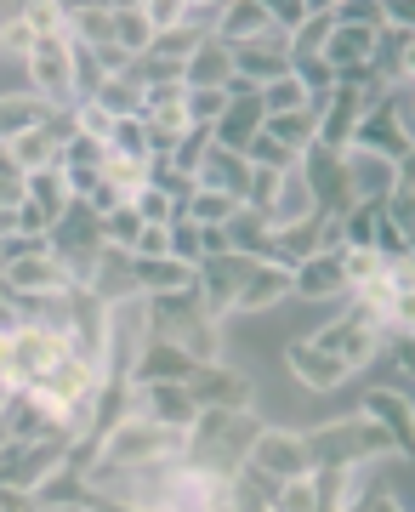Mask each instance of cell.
I'll use <instances>...</instances> for the list:
<instances>
[{"mask_svg":"<svg viewBox=\"0 0 415 512\" xmlns=\"http://www.w3.org/2000/svg\"><path fill=\"white\" fill-rule=\"evenodd\" d=\"M245 165H256V171H296V154H290L285 143H273L268 131H256L251 143H245V154H239Z\"/></svg>","mask_w":415,"mask_h":512,"instance_id":"obj_35","label":"cell"},{"mask_svg":"<svg viewBox=\"0 0 415 512\" xmlns=\"http://www.w3.org/2000/svg\"><path fill=\"white\" fill-rule=\"evenodd\" d=\"M6 160L18 165L23 177H40V171H52V165L63 160V143L40 126V131H29V137H18V143H6Z\"/></svg>","mask_w":415,"mask_h":512,"instance_id":"obj_25","label":"cell"},{"mask_svg":"<svg viewBox=\"0 0 415 512\" xmlns=\"http://www.w3.org/2000/svg\"><path fill=\"white\" fill-rule=\"evenodd\" d=\"M46 103H40L35 92H0V148L18 143V137H29V131L46 126Z\"/></svg>","mask_w":415,"mask_h":512,"instance_id":"obj_22","label":"cell"},{"mask_svg":"<svg viewBox=\"0 0 415 512\" xmlns=\"http://www.w3.org/2000/svg\"><path fill=\"white\" fill-rule=\"evenodd\" d=\"M342 274H347V296L364 291V285H376L381 274H387V262H381L370 245H347L342 251Z\"/></svg>","mask_w":415,"mask_h":512,"instance_id":"obj_34","label":"cell"},{"mask_svg":"<svg viewBox=\"0 0 415 512\" xmlns=\"http://www.w3.org/2000/svg\"><path fill=\"white\" fill-rule=\"evenodd\" d=\"M268 512H325V501H319V473H296L285 484H273Z\"/></svg>","mask_w":415,"mask_h":512,"instance_id":"obj_31","label":"cell"},{"mask_svg":"<svg viewBox=\"0 0 415 512\" xmlns=\"http://www.w3.org/2000/svg\"><path fill=\"white\" fill-rule=\"evenodd\" d=\"M347 148H370V154H381V160L410 165L415 137H410V131H398L393 120H387V109L370 97V109H364V120H359V131H353V143H347Z\"/></svg>","mask_w":415,"mask_h":512,"instance_id":"obj_13","label":"cell"},{"mask_svg":"<svg viewBox=\"0 0 415 512\" xmlns=\"http://www.w3.org/2000/svg\"><path fill=\"white\" fill-rule=\"evenodd\" d=\"M285 365H290V376H296L307 393H336V387L353 382V370H347L342 359L319 353L313 342H290V348H285Z\"/></svg>","mask_w":415,"mask_h":512,"instance_id":"obj_12","label":"cell"},{"mask_svg":"<svg viewBox=\"0 0 415 512\" xmlns=\"http://www.w3.org/2000/svg\"><path fill=\"white\" fill-rule=\"evenodd\" d=\"M245 467H251V473H262V478H273V484H285V478H296V473H313L302 433H296V427H268V421L256 427Z\"/></svg>","mask_w":415,"mask_h":512,"instance_id":"obj_5","label":"cell"},{"mask_svg":"<svg viewBox=\"0 0 415 512\" xmlns=\"http://www.w3.org/2000/svg\"><path fill=\"white\" fill-rule=\"evenodd\" d=\"M114 46L126 57H143L154 46V23H148L143 0H131V6H114Z\"/></svg>","mask_w":415,"mask_h":512,"instance_id":"obj_27","label":"cell"},{"mask_svg":"<svg viewBox=\"0 0 415 512\" xmlns=\"http://www.w3.org/2000/svg\"><path fill=\"white\" fill-rule=\"evenodd\" d=\"M91 387H103V370L91 365L86 353L80 348H63L52 359V365L40 370L35 382L23 387V393H35V399H46V404H63V410H69L74 399H80V393H91Z\"/></svg>","mask_w":415,"mask_h":512,"instance_id":"obj_8","label":"cell"},{"mask_svg":"<svg viewBox=\"0 0 415 512\" xmlns=\"http://www.w3.org/2000/svg\"><path fill=\"white\" fill-rule=\"evenodd\" d=\"M234 211H239V200H234V194H217V188H194L188 205H182V217L199 222V228H228Z\"/></svg>","mask_w":415,"mask_h":512,"instance_id":"obj_32","label":"cell"},{"mask_svg":"<svg viewBox=\"0 0 415 512\" xmlns=\"http://www.w3.org/2000/svg\"><path fill=\"white\" fill-rule=\"evenodd\" d=\"M0 376H12V330H0Z\"/></svg>","mask_w":415,"mask_h":512,"instance_id":"obj_46","label":"cell"},{"mask_svg":"<svg viewBox=\"0 0 415 512\" xmlns=\"http://www.w3.org/2000/svg\"><path fill=\"white\" fill-rule=\"evenodd\" d=\"M0 52L18 57V63L35 52V29H29V18H23V6H12V12L0 18Z\"/></svg>","mask_w":415,"mask_h":512,"instance_id":"obj_37","label":"cell"},{"mask_svg":"<svg viewBox=\"0 0 415 512\" xmlns=\"http://www.w3.org/2000/svg\"><path fill=\"white\" fill-rule=\"evenodd\" d=\"M40 512H97L91 501H40Z\"/></svg>","mask_w":415,"mask_h":512,"instance_id":"obj_44","label":"cell"},{"mask_svg":"<svg viewBox=\"0 0 415 512\" xmlns=\"http://www.w3.org/2000/svg\"><path fill=\"white\" fill-rule=\"evenodd\" d=\"M0 154H6V148H0Z\"/></svg>","mask_w":415,"mask_h":512,"instance_id":"obj_49","label":"cell"},{"mask_svg":"<svg viewBox=\"0 0 415 512\" xmlns=\"http://www.w3.org/2000/svg\"><path fill=\"white\" fill-rule=\"evenodd\" d=\"M148 23H154V35H165V29H182V0H143Z\"/></svg>","mask_w":415,"mask_h":512,"instance_id":"obj_41","label":"cell"},{"mask_svg":"<svg viewBox=\"0 0 415 512\" xmlns=\"http://www.w3.org/2000/svg\"><path fill=\"white\" fill-rule=\"evenodd\" d=\"M268 234H279V228H302V222L319 217V200H313V188L302 183V171H285L279 177V188H273V200H268Z\"/></svg>","mask_w":415,"mask_h":512,"instance_id":"obj_14","label":"cell"},{"mask_svg":"<svg viewBox=\"0 0 415 512\" xmlns=\"http://www.w3.org/2000/svg\"><path fill=\"white\" fill-rule=\"evenodd\" d=\"M359 512H410V490H387V484H376V490L364 495Z\"/></svg>","mask_w":415,"mask_h":512,"instance_id":"obj_42","label":"cell"},{"mask_svg":"<svg viewBox=\"0 0 415 512\" xmlns=\"http://www.w3.org/2000/svg\"><path fill=\"white\" fill-rule=\"evenodd\" d=\"M285 296H290V268H279V262H251L234 313H268V308H279Z\"/></svg>","mask_w":415,"mask_h":512,"instance_id":"obj_16","label":"cell"},{"mask_svg":"<svg viewBox=\"0 0 415 512\" xmlns=\"http://www.w3.org/2000/svg\"><path fill=\"white\" fill-rule=\"evenodd\" d=\"M342 177H347V194L353 205H381L398 183V165L370 154V148H342Z\"/></svg>","mask_w":415,"mask_h":512,"instance_id":"obj_10","label":"cell"},{"mask_svg":"<svg viewBox=\"0 0 415 512\" xmlns=\"http://www.w3.org/2000/svg\"><path fill=\"white\" fill-rule=\"evenodd\" d=\"M137 268V285H143V296H182L194 291L199 268H188V262H177V256H160V262H131Z\"/></svg>","mask_w":415,"mask_h":512,"instance_id":"obj_23","label":"cell"},{"mask_svg":"<svg viewBox=\"0 0 415 512\" xmlns=\"http://www.w3.org/2000/svg\"><path fill=\"white\" fill-rule=\"evenodd\" d=\"M29 205H35L40 217H46V228H52L63 211L74 205V194H69V183H63V171H40V177H29Z\"/></svg>","mask_w":415,"mask_h":512,"instance_id":"obj_30","label":"cell"},{"mask_svg":"<svg viewBox=\"0 0 415 512\" xmlns=\"http://www.w3.org/2000/svg\"><path fill=\"white\" fill-rule=\"evenodd\" d=\"M0 512H40V501L29 490H12V484H0Z\"/></svg>","mask_w":415,"mask_h":512,"instance_id":"obj_43","label":"cell"},{"mask_svg":"<svg viewBox=\"0 0 415 512\" xmlns=\"http://www.w3.org/2000/svg\"><path fill=\"white\" fill-rule=\"evenodd\" d=\"M69 40L103 52L114 46V6H69Z\"/></svg>","mask_w":415,"mask_h":512,"instance_id":"obj_26","label":"cell"},{"mask_svg":"<svg viewBox=\"0 0 415 512\" xmlns=\"http://www.w3.org/2000/svg\"><path fill=\"white\" fill-rule=\"evenodd\" d=\"M359 416L364 421H381V427L393 433L398 450H410V421H415L410 393H398V387H370V393L359 399Z\"/></svg>","mask_w":415,"mask_h":512,"instance_id":"obj_17","label":"cell"},{"mask_svg":"<svg viewBox=\"0 0 415 512\" xmlns=\"http://www.w3.org/2000/svg\"><path fill=\"white\" fill-rule=\"evenodd\" d=\"M290 296L302 302H347V274H342V251H313L290 268Z\"/></svg>","mask_w":415,"mask_h":512,"instance_id":"obj_11","label":"cell"},{"mask_svg":"<svg viewBox=\"0 0 415 512\" xmlns=\"http://www.w3.org/2000/svg\"><path fill=\"white\" fill-rule=\"evenodd\" d=\"M256 427L262 421L251 410H199L194 427H188V461L217 478H234L245 467V456H251Z\"/></svg>","mask_w":415,"mask_h":512,"instance_id":"obj_1","label":"cell"},{"mask_svg":"<svg viewBox=\"0 0 415 512\" xmlns=\"http://www.w3.org/2000/svg\"><path fill=\"white\" fill-rule=\"evenodd\" d=\"M188 370H194L188 353H177L171 342H160V336H148V348L137 353V365H131V382H188Z\"/></svg>","mask_w":415,"mask_h":512,"instance_id":"obj_20","label":"cell"},{"mask_svg":"<svg viewBox=\"0 0 415 512\" xmlns=\"http://www.w3.org/2000/svg\"><path fill=\"white\" fill-rule=\"evenodd\" d=\"M171 256L188 262V268H199V262L228 256V239H222V228H199V222L177 217V222H171Z\"/></svg>","mask_w":415,"mask_h":512,"instance_id":"obj_19","label":"cell"},{"mask_svg":"<svg viewBox=\"0 0 415 512\" xmlns=\"http://www.w3.org/2000/svg\"><path fill=\"white\" fill-rule=\"evenodd\" d=\"M0 205H29V177L0 154Z\"/></svg>","mask_w":415,"mask_h":512,"instance_id":"obj_40","label":"cell"},{"mask_svg":"<svg viewBox=\"0 0 415 512\" xmlns=\"http://www.w3.org/2000/svg\"><path fill=\"white\" fill-rule=\"evenodd\" d=\"M307 342H313L319 353H330V359H342V365L353 370V376H359L364 365H376L381 348H387V342H381V330L370 325V319H364V313L353 308V302L342 308V319L319 325V336H307Z\"/></svg>","mask_w":415,"mask_h":512,"instance_id":"obj_3","label":"cell"},{"mask_svg":"<svg viewBox=\"0 0 415 512\" xmlns=\"http://www.w3.org/2000/svg\"><path fill=\"white\" fill-rule=\"evenodd\" d=\"M228 80H234V46L199 40V52L182 63V86L188 92H228Z\"/></svg>","mask_w":415,"mask_h":512,"instance_id":"obj_15","label":"cell"},{"mask_svg":"<svg viewBox=\"0 0 415 512\" xmlns=\"http://www.w3.org/2000/svg\"><path fill=\"white\" fill-rule=\"evenodd\" d=\"M74 131H80V137H91V143H103L109 148V131H114V114H103L97 109V103H74Z\"/></svg>","mask_w":415,"mask_h":512,"instance_id":"obj_39","label":"cell"},{"mask_svg":"<svg viewBox=\"0 0 415 512\" xmlns=\"http://www.w3.org/2000/svg\"><path fill=\"white\" fill-rule=\"evenodd\" d=\"M103 183H109L120 200H131L137 188H148V165H143V160H120V154H109V160H103Z\"/></svg>","mask_w":415,"mask_h":512,"instance_id":"obj_36","label":"cell"},{"mask_svg":"<svg viewBox=\"0 0 415 512\" xmlns=\"http://www.w3.org/2000/svg\"><path fill=\"white\" fill-rule=\"evenodd\" d=\"M268 35V0H222V18H217V35L222 46H251V40Z\"/></svg>","mask_w":415,"mask_h":512,"instance_id":"obj_18","label":"cell"},{"mask_svg":"<svg viewBox=\"0 0 415 512\" xmlns=\"http://www.w3.org/2000/svg\"><path fill=\"white\" fill-rule=\"evenodd\" d=\"M262 131H268L273 143H285L296 160H302L307 143H319V103H307V109H290V114H268L262 120Z\"/></svg>","mask_w":415,"mask_h":512,"instance_id":"obj_24","label":"cell"},{"mask_svg":"<svg viewBox=\"0 0 415 512\" xmlns=\"http://www.w3.org/2000/svg\"><path fill=\"white\" fill-rule=\"evenodd\" d=\"M6 444H12V427H6V416H0V450H6Z\"/></svg>","mask_w":415,"mask_h":512,"instance_id":"obj_47","label":"cell"},{"mask_svg":"<svg viewBox=\"0 0 415 512\" xmlns=\"http://www.w3.org/2000/svg\"><path fill=\"white\" fill-rule=\"evenodd\" d=\"M182 393L194 399V410H251L256 382L245 376V370H234L228 359H217V365H194L188 370Z\"/></svg>","mask_w":415,"mask_h":512,"instance_id":"obj_6","label":"cell"},{"mask_svg":"<svg viewBox=\"0 0 415 512\" xmlns=\"http://www.w3.org/2000/svg\"><path fill=\"white\" fill-rule=\"evenodd\" d=\"M109 154H120V160H143V165L165 160V154H154V131L143 126V114H131V120H114Z\"/></svg>","mask_w":415,"mask_h":512,"instance_id":"obj_28","label":"cell"},{"mask_svg":"<svg viewBox=\"0 0 415 512\" xmlns=\"http://www.w3.org/2000/svg\"><path fill=\"white\" fill-rule=\"evenodd\" d=\"M245 177H251V165L239 160V154H228V148L211 143L205 165L194 171V188H217V194H234V200L245 205Z\"/></svg>","mask_w":415,"mask_h":512,"instance_id":"obj_21","label":"cell"},{"mask_svg":"<svg viewBox=\"0 0 415 512\" xmlns=\"http://www.w3.org/2000/svg\"><path fill=\"white\" fill-rule=\"evenodd\" d=\"M29 92L46 109H74V69H69V40H35V52L23 57Z\"/></svg>","mask_w":415,"mask_h":512,"instance_id":"obj_7","label":"cell"},{"mask_svg":"<svg viewBox=\"0 0 415 512\" xmlns=\"http://www.w3.org/2000/svg\"><path fill=\"white\" fill-rule=\"evenodd\" d=\"M69 450H74L69 439H12L0 450V484L40 495L63 467H69Z\"/></svg>","mask_w":415,"mask_h":512,"instance_id":"obj_2","label":"cell"},{"mask_svg":"<svg viewBox=\"0 0 415 512\" xmlns=\"http://www.w3.org/2000/svg\"><path fill=\"white\" fill-rule=\"evenodd\" d=\"M256 103H262V120H268V114H290V109H307L313 97L302 92V80H296V74H279V80H268V86L256 92Z\"/></svg>","mask_w":415,"mask_h":512,"instance_id":"obj_33","label":"cell"},{"mask_svg":"<svg viewBox=\"0 0 415 512\" xmlns=\"http://www.w3.org/2000/svg\"><path fill=\"white\" fill-rule=\"evenodd\" d=\"M6 296H12V291H6V279H0V302H6Z\"/></svg>","mask_w":415,"mask_h":512,"instance_id":"obj_48","label":"cell"},{"mask_svg":"<svg viewBox=\"0 0 415 512\" xmlns=\"http://www.w3.org/2000/svg\"><path fill=\"white\" fill-rule=\"evenodd\" d=\"M370 57H376V29H353V23L330 18V35L319 46V63H325L336 80H370Z\"/></svg>","mask_w":415,"mask_h":512,"instance_id":"obj_9","label":"cell"},{"mask_svg":"<svg viewBox=\"0 0 415 512\" xmlns=\"http://www.w3.org/2000/svg\"><path fill=\"white\" fill-rule=\"evenodd\" d=\"M376 205H353L347 217H336V228H342V245H370L376 239Z\"/></svg>","mask_w":415,"mask_h":512,"instance_id":"obj_38","label":"cell"},{"mask_svg":"<svg viewBox=\"0 0 415 512\" xmlns=\"http://www.w3.org/2000/svg\"><path fill=\"white\" fill-rule=\"evenodd\" d=\"M0 279H6V291L12 296H69L74 279L69 268L57 262V251H6L0 256Z\"/></svg>","mask_w":415,"mask_h":512,"instance_id":"obj_4","label":"cell"},{"mask_svg":"<svg viewBox=\"0 0 415 512\" xmlns=\"http://www.w3.org/2000/svg\"><path fill=\"white\" fill-rule=\"evenodd\" d=\"M91 103L103 114H114V120H131V114H143V86H137L131 74H109V80L91 92Z\"/></svg>","mask_w":415,"mask_h":512,"instance_id":"obj_29","label":"cell"},{"mask_svg":"<svg viewBox=\"0 0 415 512\" xmlns=\"http://www.w3.org/2000/svg\"><path fill=\"white\" fill-rule=\"evenodd\" d=\"M12 404H18V382H12V376H0V416H6Z\"/></svg>","mask_w":415,"mask_h":512,"instance_id":"obj_45","label":"cell"}]
</instances>
